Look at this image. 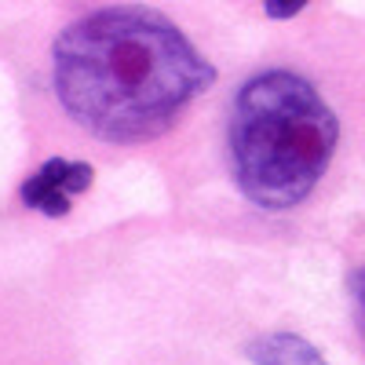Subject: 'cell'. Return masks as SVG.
I'll list each match as a JSON object with an SVG mask.
<instances>
[{"label": "cell", "mask_w": 365, "mask_h": 365, "mask_svg": "<svg viewBox=\"0 0 365 365\" xmlns=\"http://www.w3.org/2000/svg\"><path fill=\"white\" fill-rule=\"evenodd\" d=\"M51 84L81 128L125 146L165 135L216 84V66L161 11L117 4L58 34Z\"/></svg>", "instance_id": "obj_1"}, {"label": "cell", "mask_w": 365, "mask_h": 365, "mask_svg": "<svg viewBox=\"0 0 365 365\" xmlns=\"http://www.w3.org/2000/svg\"><path fill=\"white\" fill-rule=\"evenodd\" d=\"M340 120L318 88L292 70L245 81L230 113L234 182L252 205L285 212L307 201L329 172Z\"/></svg>", "instance_id": "obj_2"}, {"label": "cell", "mask_w": 365, "mask_h": 365, "mask_svg": "<svg viewBox=\"0 0 365 365\" xmlns=\"http://www.w3.org/2000/svg\"><path fill=\"white\" fill-rule=\"evenodd\" d=\"M91 179H96L91 165L51 158V161H44L34 175L22 182L19 194H22V201L29 208H37V212H44V216L58 220V216H66V212H70V197L84 194L91 187Z\"/></svg>", "instance_id": "obj_3"}, {"label": "cell", "mask_w": 365, "mask_h": 365, "mask_svg": "<svg viewBox=\"0 0 365 365\" xmlns=\"http://www.w3.org/2000/svg\"><path fill=\"white\" fill-rule=\"evenodd\" d=\"M245 354L256 365H329L322 351H314L307 340L292 336V332H270V336L256 340Z\"/></svg>", "instance_id": "obj_4"}, {"label": "cell", "mask_w": 365, "mask_h": 365, "mask_svg": "<svg viewBox=\"0 0 365 365\" xmlns=\"http://www.w3.org/2000/svg\"><path fill=\"white\" fill-rule=\"evenodd\" d=\"M303 8H307V0H263V11H267V19H274V22H285V19L299 15Z\"/></svg>", "instance_id": "obj_5"}, {"label": "cell", "mask_w": 365, "mask_h": 365, "mask_svg": "<svg viewBox=\"0 0 365 365\" xmlns=\"http://www.w3.org/2000/svg\"><path fill=\"white\" fill-rule=\"evenodd\" d=\"M351 299H354L358 322H361V329H365V267L351 274Z\"/></svg>", "instance_id": "obj_6"}]
</instances>
